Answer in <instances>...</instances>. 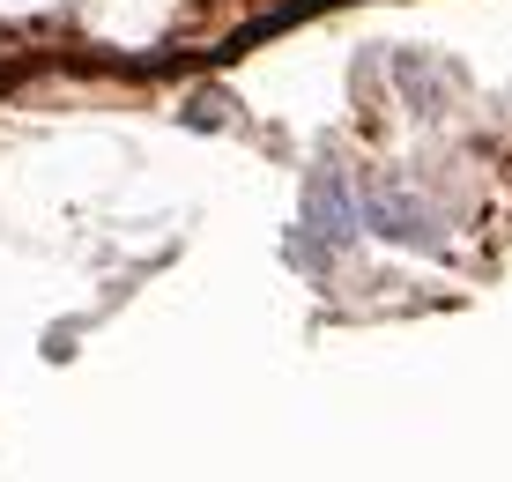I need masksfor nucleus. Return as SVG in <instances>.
Wrapping results in <instances>:
<instances>
[{"mask_svg":"<svg viewBox=\"0 0 512 482\" xmlns=\"http://www.w3.org/2000/svg\"><path fill=\"white\" fill-rule=\"evenodd\" d=\"M357 216H364V230H379V238H394V245H423V253L438 245V216L416 201L409 186H394V178H364L357 186Z\"/></svg>","mask_w":512,"mask_h":482,"instance_id":"1","label":"nucleus"}]
</instances>
